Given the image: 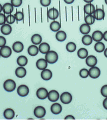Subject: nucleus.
<instances>
[{"instance_id":"1","label":"nucleus","mask_w":107,"mask_h":122,"mask_svg":"<svg viewBox=\"0 0 107 122\" xmlns=\"http://www.w3.org/2000/svg\"><path fill=\"white\" fill-rule=\"evenodd\" d=\"M59 59L58 53L55 51H50L46 54L45 59L49 64H54L57 62Z\"/></svg>"},{"instance_id":"2","label":"nucleus","mask_w":107,"mask_h":122,"mask_svg":"<svg viewBox=\"0 0 107 122\" xmlns=\"http://www.w3.org/2000/svg\"><path fill=\"white\" fill-rule=\"evenodd\" d=\"M3 86L5 91L9 92H12L15 89L16 83L12 79H8L5 81Z\"/></svg>"},{"instance_id":"3","label":"nucleus","mask_w":107,"mask_h":122,"mask_svg":"<svg viewBox=\"0 0 107 122\" xmlns=\"http://www.w3.org/2000/svg\"><path fill=\"white\" fill-rule=\"evenodd\" d=\"M46 114V109L41 106L36 107L34 110V115L37 118L41 119L43 118Z\"/></svg>"},{"instance_id":"4","label":"nucleus","mask_w":107,"mask_h":122,"mask_svg":"<svg viewBox=\"0 0 107 122\" xmlns=\"http://www.w3.org/2000/svg\"><path fill=\"white\" fill-rule=\"evenodd\" d=\"M60 100L62 103L64 104H69L72 100V96L71 94L68 92H65L61 94Z\"/></svg>"},{"instance_id":"5","label":"nucleus","mask_w":107,"mask_h":122,"mask_svg":"<svg viewBox=\"0 0 107 122\" xmlns=\"http://www.w3.org/2000/svg\"><path fill=\"white\" fill-rule=\"evenodd\" d=\"M17 92L20 97H24L28 95L29 92V88L25 85H21L18 88Z\"/></svg>"},{"instance_id":"6","label":"nucleus","mask_w":107,"mask_h":122,"mask_svg":"<svg viewBox=\"0 0 107 122\" xmlns=\"http://www.w3.org/2000/svg\"><path fill=\"white\" fill-rule=\"evenodd\" d=\"M88 71L89 76L93 79L98 78L101 75L100 69L95 66L91 67Z\"/></svg>"},{"instance_id":"7","label":"nucleus","mask_w":107,"mask_h":122,"mask_svg":"<svg viewBox=\"0 0 107 122\" xmlns=\"http://www.w3.org/2000/svg\"><path fill=\"white\" fill-rule=\"evenodd\" d=\"M48 91L47 89L45 88H39L36 92V96L40 100H44L48 97Z\"/></svg>"},{"instance_id":"8","label":"nucleus","mask_w":107,"mask_h":122,"mask_svg":"<svg viewBox=\"0 0 107 122\" xmlns=\"http://www.w3.org/2000/svg\"><path fill=\"white\" fill-rule=\"evenodd\" d=\"M0 54L4 58H8L12 54V51L8 46H4L0 49Z\"/></svg>"},{"instance_id":"9","label":"nucleus","mask_w":107,"mask_h":122,"mask_svg":"<svg viewBox=\"0 0 107 122\" xmlns=\"http://www.w3.org/2000/svg\"><path fill=\"white\" fill-rule=\"evenodd\" d=\"M49 100L51 102H55L57 101L60 98L59 93L56 90H53L48 92V97Z\"/></svg>"},{"instance_id":"10","label":"nucleus","mask_w":107,"mask_h":122,"mask_svg":"<svg viewBox=\"0 0 107 122\" xmlns=\"http://www.w3.org/2000/svg\"><path fill=\"white\" fill-rule=\"evenodd\" d=\"M59 15V12L57 9L53 8L48 10L47 12V16L50 20H55L57 19Z\"/></svg>"},{"instance_id":"11","label":"nucleus","mask_w":107,"mask_h":122,"mask_svg":"<svg viewBox=\"0 0 107 122\" xmlns=\"http://www.w3.org/2000/svg\"><path fill=\"white\" fill-rule=\"evenodd\" d=\"M93 16L95 20H101L104 19L105 13L103 10L101 9H97L95 10L93 13Z\"/></svg>"},{"instance_id":"12","label":"nucleus","mask_w":107,"mask_h":122,"mask_svg":"<svg viewBox=\"0 0 107 122\" xmlns=\"http://www.w3.org/2000/svg\"><path fill=\"white\" fill-rule=\"evenodd\" d=\"M86 64L89 67H93L97 64L98 60L97 58L94 55H90L86 58Z\"/></svg>"},{"instance_id":"13","label":"nucleus","mask_w":107,"mask_h":122,"mask_svg":"<svg viewBox=\"0 0 107 122\" xmlns=\"http://www.w3.org/2000/svg\"><path fill=\"white\" fill-rule=\"evenodd\" d=\"M48 62L46 59H44L43 58H41L38 59L36 63V65L37 68L40 70H43L44 69H46L48 66Z\"/></svg>"},{"instance_id":"14","label":"nucleus","mask_w":107,"mask_h":122,"mask_svg":"<svg viewBox=\"0 0 107 122\" xmlns=\"http://www.w3.org/2000/svg\"><path fill=\"white\" fill-rule=\"evenodd\" d=\"M41 76L43 80L48 81L52 78L53 76L52 72L50 69H45L41 72Z\"/></svg>"},{"instance_id":"15","label":"nucleus","mask_w":107,"mask_h":122,"mask_svg":"<svg viewBox=\"0 0 107 122\" xmlns=\"http://www.w3.org/2000/svg\"><path fill=\"white\" fill-rule=\"evenodd\" d=\"M62 106L59 103H56L53 104L51 107V111L55 115H58L60 114L62 111Z\"/></svg>"},{"instance_id":"16","label":"nucleus","mask_w":107,"mask_h":122,"mask_svg":"<svg viewBox=\"0 0 107 122\" xmlns=\"http://www.w3.org/2000/svg\"><path fill=\"white\" fill-rule=\"evenodd\" d=\"M95 10V6L91 3H87L84 6V12L87 15H92Z\"/></svg>"},{"instance_id":"17","label":"nucleus","mask_w":107,"mask_h":122,"mask_svg":"<svg viewBox=\"0 0 107 122\" xmlns=\"http://www.w3.org/2000/svg\"><path fill=\"white\" fill-rule=\"evenodd\" d=\"M4 116L7 120H12L15 116V112L11 108L5 109L4 112Z\"/></svg>"},{"instance_id":"18","label":"nucleus","mask_w":107,"mask_h":122,"mask_svg":"<svg viewBox=\"0 0 107 122\" xmlns=\"http://www.w3.org/2000/svg\"><path fill=\"white\" fill-rule=\"evenodd\" d=\"M15 74V75L19 77V78H22L26 76L27 74V71L25 68L22 67V66H20V67L16 69Z\"/></svg>"},{"instance_id":"19","label":"nucleus","mask_w":107,"mask_h":122,"mask_svg":"<svg viewBox=\"0 0 107 122\" xmlns=\"http://www.w3.org/2000/svg\"><path fill=\"white\" fill-rule=\"evenodd\" d=\"M39 51L42 54H46L50 51V46L46 42L41 43L39 46Z\"/></svg>"},{"instance_id":"20","label":"nucleus","mask_w":107,"mask_h":122,"mask_svg":"<svg viewBox=\"0 0 107 122\" xmlns=\"http://www.w3.org/2000/svg\"><path fill=\"white\" fill-rule=\"evenodd\" d=\"M13 49L15 52L20 53L23 51L24 49V46L21 42L16 41L13 44Z\"/></svg>"},{"instance_id":"21","label":"nucleus","mask_w":107,"mask_h":122,"mask_svg":"<svg viewBox=\"0 0 107 122\" xmlns=\"http://www.w3.org/2000/svg\"><path fill=\"white\" fill-rule=\"evenodd\" d=\"M1 31L4 35H9L12 31V27L9 24H4L1 27Z\"/></svg>"},{"instance_id":"22","label":"nucleus","mask_w":107,"mask_h":122,"mask_svg":"<svg viewBox=\"0 0 107 122\" xmlns=\"http://www.w3.org/2000/svg\"><path fill=\"white\" fill-rule=\"evenodd\" d=\"M14 7L11 4V3H5L3 5V12L5 14L9 15L11 13H12L14 11Z\"/></svg>"},{"instance_id":"23","label":"nucleus","mask_w":107,"mask_h":122,"mask_svg":"<svg viewBox=\"0 0 107 122\" xmlns=\"http://www.w3.org/2000/svg\"><path fill=\"white\" fill-rule=\"evenodd\" d=\"M93 40L96 42H100L103 39V34L100 30L95 31L92 36Z\"/></svg>"},{"instance_id":"24","label":"nucleus","mask_w":107,"mask_h":122,"mask_svg":"<svg viewBox=\"0 0 107 122\" xmlns=\"http://www.w3.org/2000/svg\"><path fill=\"white\" fill-rule=\"evenodd\" d=\"M39 48L35 45L30 46L27 49V52L31 56H35L38 54Z\"/></svg>"},{"instance_id":"25","label":"nucleus","mask_w":107,"mask_h":122,"mask_svg":"<svg viewBox=\"0 0 107 122\" xmlns=\"http://www.w3.org/2000/svg\"><path fill=\"white\" fill-rule=\"evenodd\" d=\"M66 37L67 36L65 32L63 30H59L57 31V34L56 35V40L60 42L65 41L66 40Z\"/></svg>"},{"instance_id":"26","label":"nucleus","mask_w":107,"mask_h":122,"mask_svg":"<svg viewBox=\"0 0 107 122\" xmlns=\"http://www.w3.org/2000/svg\"><path fill=\"white\" fill-rule=\"evenodd\" d=\"M79 30L83 35H88L90 32L91 27L90 26V25H88L86 24H84L80 25L79 27Z\"/></svg>"},{"instance_id":"27","label":"nucleus","mask_w":107,"mask_h":122,"mask_svg":"<svg viewBox=\"0 0 107 122\" xmlns=\"http://www.w3.org/2000/svg\"><path fill=\"white\" fill-rule=\"evenodd\" d=\"M88 55L87 50L85 48H81L77 51V56L80 59H85Z\"/></svg>"},{"instance_id":"28","label":"nucleus","mask_w":107,"mask_h":122,"mask_svg":"<svg viewBox=\"0 0 107 122\" xmlns=\"http://www.w3.org/2000/svg\"><path fill=\"white\" fill-rule=\"evenodd\" d=\"M17 63L20 66H26L28 63V59L27 57L23 55H20L18 59H17Z\"/></svg>"},{"instance_id":"29","label":"nucleus","mask_w":107,"mask_h":122,"mask_svg":"<svg viewBox=\"0 0 107 122\" xmlns=\"http://www.w3.org/2000/svg\"><path fill=\"white\" fill-rule=\"evenodd\" d=\"M50 28L52 31L54 32H57L59 31L61 28V25L57 21H53L50 25Z\"/></svg>"},{"instance_id":"30","label":"nucleus","mask_w":107,"mask_h":122,"mask_svg":"<svg viewBox=\"0 0 107 122\" xmlns=\"http://www.w3.org/2000/svg\"><path fill=\"white\" fill-rule=\"evenodd\" d=\"M31 41L32 43L34 45H38V44H40L41 43L42 41V38L40 35L35 34L31 37Z\"/></svg>"},{"instance_id":"31","label":"nucleus","mask_w":107,"mask_h":122,"mask_svg":"<svg viewBox=\"0 0 107 122\" xmlns=\"http://www.w3.org/2000/svg\"><path fill=\"white\" fill-rule=\"evenodd\" d=\"M95 51L99 53L103 52L105 49V44L102 42H97L94 46Z\"/></svg>"},{"instance_id":"32","label":"nucleus","mask_w":107,"mask_h":122,"mask_svg":"<svg viewBox=\"0 0 107 122\" xmlns=\"http://www.w3.org/2000/svg\"><path fill=\"white\" fill-rule=\"evenodd\" d=\"M82 42L85 46H90L93 42V38L90 35H86L82 37Z\"/></svg>"},{"instance_id":"33","label":"nucleus","mask_w":107,"mask_h":122,"mask_svg":"<svg viewBox=\"0 0 107 122\" xmlns=\"http://www.w3.org/2000/svg\"><path fill=\"white\" fill-rule=\"evenodd\" d=\"M66 49L69 52H74L76 51V46L74 42H70L66 44Z\"/></svg>"},{"instance_id":"34","label":"nucleus","mask_w":107,"mask_h":122,"mask_svg":"<svg viewBox=\"0 0 107 122\" xmlns=\"http://www.w3.org/2000/svg\"><path fill=\"white\" fill-rule=\"evenodd\" d=\"M85 23L88 25H93L95 21V19L92 15H88L84 19Z\"/></svg>"},{"instance_id":"35","label":"nucleus","mask_w":107,"mask_h":122,"mask_svg":"<svg viewBox=\"0 0 107 122\" xmlns=\"http://www.w3.org/2000/svg\"><path fill=\"white\" fill-rule=\"evenodd\" d=\"M79 76L82 78H86L89 76V71L86 68H83L79 71Z\"/></svg>"},{"instance_id":"36","label":"nucleus","mask_w":107,"mask_h":122,"mask_svg":"<svg viewBox=\"0 0 107 122\" xmlns=\"http://www.w3.org/2000/svg\"><path fill=\"white\" fill-rule=\"evenodd\" d=\"M5 20H6V22L8 24L12 25L14 23L16 19L14 15H9L7 16H6Z\"/></svg>"},{"instance_id":"37","label":"nucleus","mask_w":107,"mask_h":122,"mask_svg":"<svg viewBox=\"0 0 107 122\" xmlns=\"http://www.w3.org/2000/svg\"><path fill=\"white\" fill-rule=\"evenodd\" d=\"M17 21H21L24 20V14L21 12H17L14 15Z\"/></svg>"},{"instance_id":"38","label":"nucleus","mask_w":107,"mask_h":122,"mask_svg":"<svg viewBox=\"0 0 107 122\" xmlns=\"http://www.w3.org/2000/svg\"><path fill=\"white\" fill-rule=\"evenodd\" d=\"M11 4L14 7H19L22 4V0H10Z\"/></svg>"},{"instance_id":"39","label":"nucleus","mask_w":107,"mask_h":122,"mask_svg":"<svg viewBox=\"0 0 107 122\" xmlns=\"http://www.w3.org/2000/svg\"><path fill=\"white\" fill-rule=\"evenodd\" d=\"M101 93L103 97H107V85H105L101 89Z\"/></svg>"},{"instance_id":"40","label":"nucleus","mask_w":107,"mask_h":122,"mask_svg":"<svg viewBox=\"0 0 107 122\" xmlns=\"http://www.w3.org/2000/svg\"><path fill=\"white\" fill-rule=\"evenodd\" d=\"M51 0H40V4L43 7H47L50 5Z\"/></svg>"},{"instance_id":"41","label":"nucleus","mask_w":107,"mask_h":122,"mask_svg":"<svg viewBox=\"0 0 107 122\" xmlns=\"http://www.w3.org/2000/svg\"><path fill=\"white\" fill-rule=\"evenodd\" d=\"M6 16L3 14L0 13V25H3L5 24V22H6Z\"/></svg>"},{"instance_id":"42","label":"nucleus","mask_w":107,"mask_h":122,"mask_svg":"<svg viewBox=\"0 0 107 122\" xmlns=\"http://www.w3.org/2000/svg\"><path fill=\"white\" fill-rule=\"evenodd\" d=\"M7 41L5 38L2 36H0V48H1L5 46Z\"/></svg>"},{"instance_id":"43","label":"nucleus","mask_w":107,"mask_h":122,"mask_svg":"<svg viewBox=\"0 0 107 122\" xmlns=\"http://www.w3.org/2000/svg\"><path fill=\"white\" fill-rule=\"evenodd\" d=\"M75 118L72 115L66 116L65 118V120H75Z\"/></svg>"},{"instance_id":"44","label":"nucleus","mask_w":107,"mask_h":122,"mask_svg":"<svg viewBox=\"0 0 107 122\" xmlns=\"http://www.w3.org/2000/svg\"><path fill=\"white\" fill-rule=\"evenodd\" d=\"M103 107L104 108L107 110V97L106 98H105L103 102Z\"/></svg>"},{"instance_id":"45","label":"nucleus","mask_w":107,"mask_h":122,"mask_svg":"<svg viewBox=\"0 0 107 122\" xmlns=\"http://www.w3.org/2000/svg\"><path fill=\"white\" fill-rule=\"evenodd\" d=\"M64 1L67 4H71L74 2V0H64Z\"/></svg>"},{"instance_id":"46","label":"nucleus","mask_w":107,"mask_h":122,"mask_svg":"<svg viewBox=\"0 0 107 122\" xmlns=\"http://www.w3.org/2000/svg\"><path fill=\"white\" fill-rule=\"evenodd\" d=\"M103 38L105 41H107V31H106L103 34Z\"/></svg>"},{"instance_id":"47","label":"nucleus","mask_w":107,"mask_h":122,"mask_svg":"<svg viewBox=\"0 0 107 122\" xmlns=\"http://www.w3.org/2000/svg\"><path fill=\"white\" fill-rule=\"evenodd\" d=\"M83 1L86 3H91L94 0H83Z\"/></svg>"},{"instance_id":"48","label":"nucleus","mask_w":107,"mask_h":122,"mask_svg":"<svg viewBox=\"0 0 107 122\" xmlns=\"http://www.w3.org/2000/svg\"><path fill=\"white\" fill-rule=\"evenodd\" d=\"M104 55L107 58V48L105 49L104 51Z\"/></svg>"},{"instance_id":"49","label":"nucleus","mask_w":107,"mask_h":122,"mask_svg":"<svg viewBox=\"0 0 107 122\" xmlns=\"http://www.w3.org/2000/svg\"><path fill=\"white\" fill-rule=\"evenodd\" d=\"M2 10H3V6L2 5L0 4V13L2 12Z\"/></svg>"},{"instance_id":"50","label":"nucleus","mask_w":107,"mask_h":122,"mask_svg":"<svg viewBox=\"0 0 107 122\" xmlns=\"http://www.w3.org/2000/svg\"><path fill=\"white\" fill-rule=\"evenodd\" d=\"M105 2L107 5V0H105Z\"/></svg>"},{"instance_id":"51","label":"nucleus","mask_w":107,"mask_h":122,"mask_svg":"<svg viewBox=\"0 0 107 122\" xmlns=\"http://www.w3.org/2000/svg\"><path fill=\"white\" fill-rule=\"evenodd\" d=\"M1 54H0V57H1Z\"/></svg>"}]
</instances>
